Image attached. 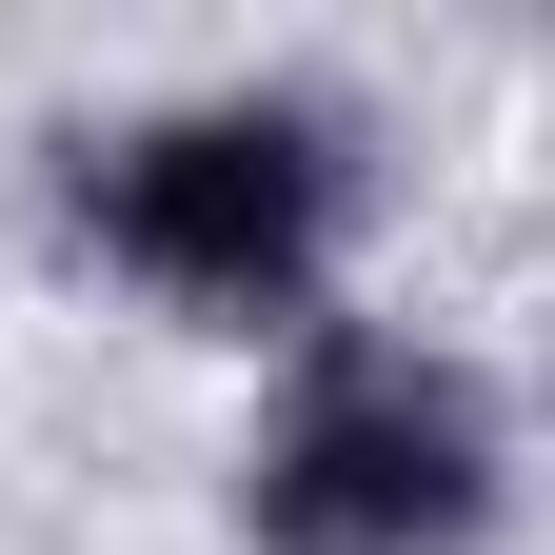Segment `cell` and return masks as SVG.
I'll return each instance as SVG.
<instances>
[{
    "instance_id": "1",
    "label": "cell",
    "mask_w": 555,
    "mask_h": 555,
    "mask_svg": "<svg viewBox=\"0 0 555 555\" xmlns=\"http://www.w3.org/2000/svg\"><path fill=\"white\" fill-rule=\"evenodd\" d=\"M337 219H358V139H337V100H278V80L80 139V238L179 318H298L318 337Z\"/></svg>"
},
{
    "instance_id": "2",
    "label": "cell",
    "mask_w": 555,
    "mask_h": 555,
    "mask_svg": "<svg viewBox=\"0 0 555 555\" xmlns=\"http://www.w3.org/2000/svg\"><path fill=\"white\" fill-rule=\"evenodd\" d=\"M238 535L258 555H476L496 535V416H476V377L318 318L298 397L238 456Z\"/></svg>"
}]
</instances>
